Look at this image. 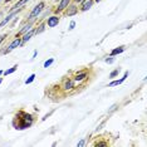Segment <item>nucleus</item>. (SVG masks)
I'll return each instance as SVG.
<instances>
[{"instance_id":"1","label":"nucleus","mask_w":147,"mask_h":147,"mask_svg":"<svg viewBox=\"0 0 147 147\" xmlns=\"http://www.w3.org/2000/svg\"><path fill=\"white\" fill-rule=\"evenodd\" d=\"M33 122H34V119H33V116L32 115L20 111L18 115L15 116L14 121H13V126H14L16 129L22 131V129L29 128V127L33 125Z\"/></svg>"},{"instance_id":"2","label":"nucleus","mask_w":147,"mask_h":147,"mask_svg":"<svg viewBox=\"0 0 147 147\" xmlns=\"http://www.w3.org/2000/svg\"><path fill=\"white\" fill-rule=\"evenodd\" d=\"M44 6H45V4L44 3H39L38 5H35L34 6V9L30 11V14H29V16H28V20H29V23H33L35 20L36 18H38L39 15L42 14V11H43V9H44Z\"/></svg>"},{"instance_id":"3","label":"nucleus","mask_w":147,"mask_h":147,"mask_svg":"<svg viewBox=\"0 0 147 147\" xmlns=\"http://www.w3.org/2000/svg\"><path fill=\"white\" fill-rule=\"evenodd\" d=\"M19 45H22V39L19 38V36H16V38L10 43V45L8 47V48L4 51V53H8V52H11L13 49H15V48H18Z\"/></svg>"},{"instance_id":"4","label":"nucleus","mask_w":147,"mask_h":147,"mask_svg":"<svg viewBox=\"0 0 147 147\" xmlns=\"http://www.w3.org/2000/svg\"><path fill=\"white\" fill-rule=\"evenodd\" d=\"M22 9H23V8H22ZM22 9H15L14 11H11L10 14H9V15H8V16H6V18L4 19V20H3L1 23H0V28H3V26H4V25H6V24H8V23L10 22L11 19H13V18H14V16H15V15H18V13Z\"/></svg>"},{"instance_id":"5","label":"nucleus","mask_w":147,"mask_h":147,"mask_svg":"<svg viewBox=\"0 0 147 147\" xmlns=\"http://www.w3.org/2000/svg\"><path fill=\"white\" fill-rule=\"evenodd\" d=\"M58 23H59L58 16H51V18H48V20H47V25H48L49 28H54V26L58 25Z\"/></svg>"},{"instance_id":"6","label":"nucleus","mask_w":147,"mask_h":147,"mask_svg":"<svg viewBox=\"0 0 147 147\" xmlns=\"http://www.w3.org/2000/svg\"><path fill=\"white\" fill-rule=\"evenodd\" d=\"M93 1L94 0H82V9L81 10L82 11H87V10H89V9L92 8V5H93Z\"/></svg>"},{"instance_id":"7","label":"nucleus","mask_w":147,"mask_h":147,"mask_svg":"<svg viewBox=\"0 0 147 147\" xmlns=\"http://www.w3.org/2000/svg\"><path fill=\"white\" fill-rule=\"evenodd\" d=\"M127 77H128V72H126V73H125V76H123L121 79H118V81H112V82H111V83H109V84H108V87H115V86H118V84H121V83H123V82H125V79L127 78Z\"/></svg>"},{"instance_id":"8","label":"nucleus","mask_w":147,"mask_h":147,"mask_svg":"<svg viewBox=\"0 0 147 147\" xmlns=\"http://www.w3.org/2000/svg\"><path fill=\"white\" fill-rule=\"evenodd\" d=\"M34 34H35V30H34V29H30V30L26 33V34H24V36H23V39H22V44H23V43H26V42H28L29 39H30Z\"/></svg>"},{"instance_id":"9","label":"nucleus","mask_w":147,"mask_h":147,"mask_svg":"<svg viewBox=\"0 0 147 147\" xmlns=\"http://www.w3.org/2000/svg\"><path fill=\"white\" fill-rule=\"evenodd\" d=\"M69 3H71V0H61V3H59V5H58V11H62V10H64L65 8H68Z\"/></svg>"},{"instance_id":"10","label":"nucleus","mask_w":147,"mask_h":147,"mask_svg":"<svg viewBox=\"0 0 147 147\" xmlns=\"http://www.w3.org/2000/svg\"><path fill=\"white\" fill-rule=\"evenodd\" d=\"M77 13H78V8H77L76 5H71L68 10L65 11V14L68 15V16H72V15H76Z\"/></svg>"},{"instance_id":"11","label":"nucleus","mask_w":147,"mask_h":147,"mask_svg":"<svg viewBox=\"0 0 147 147\" xmlns=\"http://www.w3.org/2000/svg\"><path fill=\"white\" fill-rule=\"evenodd\" d=\"M63 88H64L65 91H69V89L74 88V84H73V81H71V79H68V81H65L64 86H63Z\"/></svg>"},{"instance_id":"12","label":"nucleus","mask_w":147,"mask_h":147,"mask_svg":"<svg viewBox=\"0 0 147 147\" xmlns=\"http://www.w3.org/2000/svg\"><path fill=\"white\" fill-rule=\"evenodd\" d=\"M28 1H29V0H19V1L14 5V8H13V9H14V10H15V9H22Z\"/></svg>"},{"instance_id":"13","label":"nucleus","mask_w":147,"mask_h":147,"mask_svg":"<svg viewBox=\"0 0 147 147\" xmlns=\"http://www.w3.org/2000/svg\"><path fill=\"white\" fill-rule=\"evenodd\" d=\"M125 47H118V48H116V49H113V51L111 52V57L113 55H116V54H121L122 52H125Z\"/></svg>"},{"instance_id":"14","label":"nucleus","mask_w":147,"mask_h":147,"mask_svg":"<svg viewBox=\"0 0 147 147\" xmlns=\"http://www.w3.org/2000/svg\"><path fill=\"white\" fill-rule=\"evenodd\" d=\"M87 77V73L86 72H83V73H79V74H77L76 76V78H74V81L76 82H82L83 79H84Z\"/></svg>"},{"instance_id":"15","label":"nucleus","mask_w":147,"mask_h":147,"mask_svg":"<svg viewBox=\"0 0 147 147\" xmlns=\"http://www.w3.org/2000/svg\"><path fill=\"white\" fill-rule=\"evenodd\" d=\"M32 29V23H28V25H24L23 26V29L20 32H19V34H23V33H25V32H29Z\"/></svg>"},{"instance_id":"16","label":"nucleus","mask_w":147,"mask_h":147,"mask_svg":"<svg viewBox=\"0 0 147 147\" xmlns=\"http://www.w3.org/2000/svg\"><path fill=\"white\" fill-rule=\"evenodd\" d=\"M53 63H54V59L53 58H51V59H48V61H45L44 62V64H43V67H44V68H48V67H51Z\"/></svg>"},{"instance_id":"17","label":"nucleus","mask_w":147,"mask_h":147,"mask_svg":"<svg viewBox=\"0 0 147 147\" xmlns=\"http://www.w3.org/2000/svg\"><path fill=\"white\" fill-rule=\"evenodd\" d=\"M16 68H18V67H16V65H14V67H13V68H10V69H6V71H5V72H3V73H4L5 76H8V74H11V73H14V72L16 71Z\"/></svg>"},{"instance_id":"18","label":"nucleus","mask_w":147,"mask_h":147,"mask_svg":"<svg viewBox=\"0 0 147 147\" xmlns=\"http://www.w3.org/2000/svg\"><path fill=\"white\" fill-rule=\"evenodd\" d=\"M34 79H35V74H30L28 78L25 79V84H30V83L34 81Z\"/></svg>"},{"instance_id":"19","label":"nucleus","mask_w":147,"mask_h":147,"mask_svg":"<svg viewBox=\"0 0 147 147\" xmlns=\"http://www.w3.org/2000/svg\"><path fill=\"white\" fill-rule=\"evenodd\" d=\"M119 72H121V69H119V68H116L113 72H111V74H109V78H115L116 76H118Z\"/></svg>"},{"instance_id":"20","label":"nucleus","mask_w":147,"mask_h":147,"mask_svg":"<svg viewBox=\"0 0 147 147\" xmlns=\"http://www.w3.org/2000/svg\"><path fill=\"white\" fill-rule=\"evenodd\" d=\"M44 28H45V25L42 24L40 26H39V29H36V30H35V34H40L42 32H44Z\"/></svg>"},{"instance_id":"21","label":"nucleus","mask_w":147,"mask_h":147,"mask_svg":"<svg viewBox=\"0 0 147 147\" xmlns=\"http://www.w3.org/2000/svg\"><path fill=\"white\" fill-rule=\"evenodd\" d=\"M84 145H86V140L84 138H82L81 141L77 143V146H78V147H82V146H84Z\"/></svg>"},{"instance_id":"22","label":"nucleus","mask_w":147,"mask_h":147,"mask_svg":"<svg viewBox=\"0 0 147 147\" xmlns=\"http://www.w3.org/2000/svg\"><path fill=\"white\" fill-rule=\"evenodd\" d=\"M74 26H76V22L73 20V22H71V24H69V30H73V29H74Z\"/></svg>"},{"instance_id":"23","label":"nucleus","mask_w":147,"mask_h":147,"mask_svg":"<svg viewBox=\"0 0 147 147\" xmlns=\"http://www.w3.org/2000/svg\"><path fill=\"white\" fill-rule=\"evenodd\" d=\"M117 107H118V105H113V106L111 107V108L108 109V112L111 113V112H113V111H116V109H117Z\"/></svg>"},{"instance_id":"24","label":"nucleus","mask_w":147,"mask_h":147,"mask_svg":"<svg viewBox=\"0 0 147 147\" xmlns=\"http://www.w3.org/2000/svg\"><path fill=\"white\" fill-rule=\"evenodd\" d=\"M113 62H115V58H107L106 59V63H108V64H111V63H113Z\"/></svg>"},{"instance_id":"25","label":"nucleus","mask_w":147,"mask_h":147,"mask_svg":"<svg viewBox=\"0 0 147 147\" xmlns=\"http://www.w3.org/2000/svg\"><path fill=\"white\" fill-rule=\"evenodd\" d=\"M5 38H6V34H1V35H0V44H1V42L4 40Z\"/></svg>"},{"instance_id":"26","label":"nucleus","mask_w":147,"mask_h":147,"mask_svg":"<svg viewBox=\"0 0 147 147\" xmlns=\"http://www.w3.org/2000/svg\"><path fill=\"white\" fill-rule=\"evenodd\" d=\"M36 54H38V52H36V51H34V53H33V59H34L35 57H36Z\"/></svg>"},{"instance_id":"27","label":"nucleus","mask_w":147,"mask_h":147,"mask_svg":"<svg viewBox=\"0 0 147 147\" xmlns=\"http://www.w3.org/2000/svg\"><path fill=\"white\" fill-rule=\"evenodd\" d=\"M74 1H76V3H81L82 0H74Z\"/></svg>"},{"instance_id":"28","label":"nucleus","mask_w":147,"mask_h":147,"mask_svg":"<svg viewBox=\"0 0 147 147\" xmlns=\"http://www.w3.org/2000/svg\"><path fill=\"white\" fill-rule=\"evenodd\" d=\"M1 82H3V79H1V78H0V84H1Z\"/></svg>"},{"instance_id":"29","label":"nucleus","mask_w":147,"mask_h":147,"mask_svg":"<svg viewBox=\"0 0 147 147\" xmlns=\"http://www.w3.org/2000/svg\"><path fill=\"white\" fill-rule=\"evenodd\" d=\"M3 74V71H0V76H1Z\"/></svg>"},{"instance_id":"30","label":"nucleus","mask_w":147,"mask_h":147,"mask_svg":"<svg viewBox=\"0 0 147 147\" xmlns=\"http://www.w3.org/2000/svg\"><path fill=\"white\" fill-rule=\"evenodd\" d=\"M96 1H97V3H99V1H101V0H96Z\"/></svg>"},{"instance_id":"31","label":"nucleus","mask_w":147,"mask_h":147,"mask_svg":"<svg viewBox=\"0 0 147 147\" xmlns=\"http://www.w3.org/2000/svg\"><path fill=\"white\" fill-rule=\"evenodd\" d=\"M0 19H1V13H0Z\"/></svg>"}]
</instances>
